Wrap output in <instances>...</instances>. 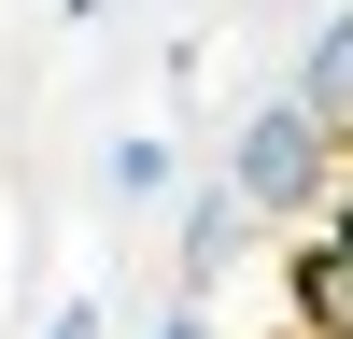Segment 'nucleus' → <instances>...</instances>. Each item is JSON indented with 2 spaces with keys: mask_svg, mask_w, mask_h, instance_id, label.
Listing matches in <instances>:
<instances>
[{
  "mask_svg": "<svg viewBox=\"0 0 353 339\" xmlns=\"http://www.w3.org/2000/svg\"><path fill=\"white\" fill-rule=\"evenodd\" d=\"M226 198H241V212L325 198V113H311V99H269V113L241 127V156H226Z\"/></svg>",
  "mask_w": 353,
  "mask_h": 339,
  "instance_id": "f257e3e1",
  "label": "nucleus"
},
{
  "mask_svg": "<svg viewBox=\"0 0 353 339\" xmlns=\"http://www.w3.org/2000/svg\"><path fill=\"white\" fill-rule=\"evenodd\" d=\"M297 99H311V113H325V141L353 127V14L325 28V43H311V71H297Z\"/></svg>",
  "mask_w": 353,
  "mask_h": 339,
  "instance_id": "f03ea898",
  "label": "nucleus"
},
{
  "mask_svg": "<svg viewBox=\"0 0 353 339\" xmlns=\"http://www.w3.org/2000/svg\"><path fill=\"white\" fill-rule=\"evenodd\" d=\"M241 226H254V212H241L226 184H212V198H184V269H226V254H241Z\"/></svg>",
  "mask_w": 353,
  "mask_h": 339,
  "instance_id": "7ed1b4c3",
  "label": "nucleus"
},
{
  "mask_svg": "<svg viewBox=\"0 0 353 339\" xmlns=\"http://www.w3.org/2000/svg\"><path fill=\"white\" fill-rule=\"evenodd\" d=\"M170 184V141H113V198H156Z\"/></svg>",
  "mask_w": 353,
  "mask_h": 339,
  "instance_id": "20e7f679",
  "label": "nucleus"
},
{
  "mask_svg": "<svg viewBox=\"0 0 353 339\" xmlns=\"http://www.w3.org/2000/svg\"><path fill=\"white\" fill-rule=\"evenodd\" d=\"M43 339H99V311H57V325H43Z\"/></svg>",
  "mask_w": 353,
  "mask_h": 339,
  "instance_id": "39448f33",
  "label": "nucleus"
},
{
  "mask_svg": "<svg viewBox=\"0 0 353 339\" xmlns=\"http://www.w3.org/2000/svg\"><path fill=\"white\" fill-rule=\"evenodd\" d=\"M170 339H212V325H170Z\"/></svg>",
  "mask_w": 353,
  "mask_h": 339,
  "instance_id": "423d86ee",
  "label": "nucleus"
}]
</instances>
